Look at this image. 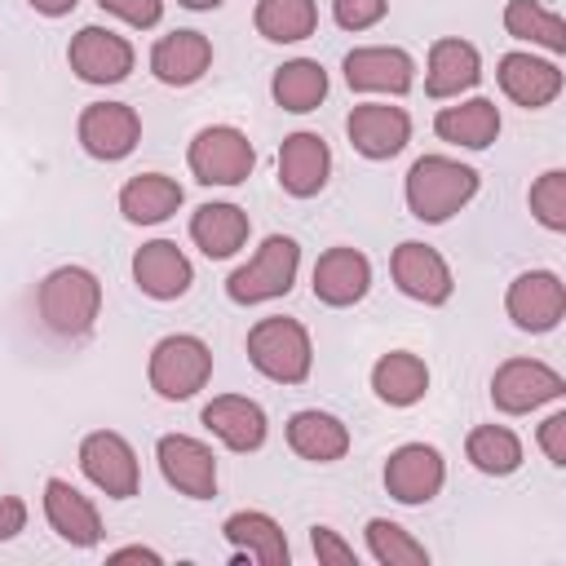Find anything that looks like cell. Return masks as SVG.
I'll return each instance as SVG.
<instances>
[{
    "label": "cell",
    "mask_w": 566,
    "mask_h": 566,
    "mask_svg": "<svg viewBox=\"0 0 566 566\" xmlns=\"http://www.w3.org/2000/svg\"><path fill=\"white\" fill-rule=\"evenodd\" d=\"M75 137H80L84 155H93L102 164H119L142 142V115L128 102H88L75 119Z\"/></svg>",
    "instance_id": "9c48e42d"
},
{
    "label": "cell",
    "mask_w": 566,
    "mask_h": 566,
    "mask_svg": "<svg viewBox=\"0 0 566 566\" xmlns=\"http://www.w3.org/2000/svg\"><path fill=\"white\" fill-rule=\"evenodd\" d=\"M111 562H150V566H159L164 557H159L155 548H146V544H128V548H115Z\"/></svg>",
    "instance_id": "b9f144b4"
},
{
    "label": "cell",
    "mask_w": 566,
    "mask_h": 566,
    "mask_svg": "<svg viewBox=\"0 0 566 566\" xmlns=\"http://www.w3.org/2000/svg\"><path fill=\"white\" fill-rule=\"evenodd\" d=\"M310 548H314L318 566H354L358 562L354 544H345L332 526H310Z\"/></svg>",
    "instance_id": "74e56055"
},
{
    "label": "cell",
    "mask_w": 566,
    "mask_h": 566,
    "mask_svg": "<svg viewBox=\"0 0 566 566\" xmlns=\"http://www.w3.org/2000/svg\"><path fill=\"white\" fill-rule=\"evenodd\" d=\"M133 283L150 301H177V296L190 292L195 265H190V256L172 239H150V243H142L133 252Z\"/></svg>",
    "instance_id": "ac0fdd59"
},
{
    "label": "cell",
    "mask_w": 566,
    "mask_h": 566,
    "mask_svg": "<svg viewBox=\"0 0 566 566\" xmlns=\"http://www.w3.org/2000/svg\"><path fill=\"white\" fill-rule=\"evenodd\" d=\"M345 133L363 159H394L411 142V115L389 102H358L345 119Z\"/></svg>",
    "instance_id": "2e32d148"
},
{
    "label": "cell",
    "mask_w": 566,
    "mask_h": 566,
    "mask_svg": "<svg viewBox=\"0 0 566 566\" xmlns=\"http://www.w3.org/2000/svg\"><path fill=\"white\" fill-rule=\"evenodd\" d=\"M248 363L274 385H301L314 367V345H310L305 323L287 314L256 318L248 332Z\"/></svg>",
    "instance_id": "3957f363"
},
{
    "label": "cell",
    "mask_w": 566,
    "mask_h": 566,
    "mask_svg": "<svg viewBox=\"0 0 566 566\" xmlns=\"http://www.w3.org/2000/svg\"><path fill=\"white\" fill-rule=\"evenodd\" d=\"M389 13V0H332V18L345 31H367Z\"/></svg>",
    "instance_id": "8d00e7d4"
},
{
    "label": "cell",
    "mask_w": 566,
    "mask_h": 566,
    "mask_svg": "<svg viewBox=\"0 0 566 566\" xmlns=\"http://www.w3.org/2000/svg\"><path fill=\"white\" fill-rule=\"evenodd\" d=\"M27 526V504L18 495H0V544Z\"/></svg>",
    "instance_id": "60d3db41"
},
{
    "label": "cell",
    "mask_w": 566,
    "mask_h": 566,
    "mask_svg": "<svg viewBox=\"0 0 566 566\" xmlns=\"http://www.w3.org/2000/svg\"><path fill=\"white\" fill-rule=\"evenodd\" d=\"M464 455L486 478H509L522 469V438L509 424H478L464 438Z\"/></svg>",
    "instance_id": "1f68e13d"
},
{
    "label": "cell",
    "mask_w": 566,
    "mask_h": 566,
    "mask_svg": "<svg viewBox=\"0 0 566 566\" xmlns=\"http://www.w3.org/2000/svg\"><path fill=\"white\" fill-rule=\"evenodd\" d=\"M371 389L385 407H416L429 394V367L411 349H389L371 363Z\"/></svg>",
    "instance_id": "f546056e"
},
{
    "label": "cell",
    "mask_w": 566,
    "mask_h": 566,
    "mask_svg": "<svg viewBox=\"0 0 566 566\" xmlns=\"http://www.w3.org/2000/svg\"><path fill=\"white\" fill-rule=\"evenodd\" d=\"M203 424L230 447V451H261L265 447V411L261 402L243 398V394H217L208 407H203Z\"/></svg>",
    "instance_id": "d4e9b609"
},
{
    "label": "cell",
    "mask_w": 566,
    "mask_h": 566,
    "mask_svg": "<svg viewBox=\"0 0 566 566\" xmlns=\"http://www.w3.org/2000/svg\"><path fill=\"white\" fill-rule=\"evenodd\" d=\"M177 4H186V9H195V13H203V9H217L221 0H177Z\"/></svg>",
    "instance_id": "ee69618b"
},
{
    "label": "cell",
    "mask_w": 566,
    "mask_h": 566,
    "mask_svg": "<svg viewBox=\"0 0 566 566\" xmlns=\"http://www.w3.org/2000/svg\"><path fill=\"white\" fill-rule=\"evenodd\" d=\"M495 80H500L504 97L526 111H539V106L557 102V93H562V66L553 57H535V53H517V49L495 62Z\"/></svg>",
    "instance_id": "ffe728a7"
},
{
    "label": "cell",
    "mask_w": 566,
    "mask_h": 566,
    "mask_svg": "<svg viewBox=\"0 0 566 566\" xmlns=\"http://www.w3.org/2000/svg\"><path fill=\"white\" fill-rule=\"evenodd\" d=\"M539 447H544V455L562 469L566 464V411H553L544 424H539Z\"/></svg>",
    "instance_id": "ab89813d"
},
{
    "label": "cell",
    "mask_w": 566,
    "mask_h": 566,
    "mask_svg": "<svg viewBox=\"0 0 566 566\" xmlns=\"http://www.w3.org/2000/svg\"><path fill=\"white\" fill-rule=\"evenodd\" d=\"M345 84L354 93H389L402 97L416 84V62L398 44H363L345 53Z\"/></svg>",
    "instance_id": "9a60e30c"
},
{
    "label": "cell",
    "mask_w": 566,
    "mask_h": 566,
    "mask_svg": "<svg viewBox=\"0 0 566 566\" xmlns=\"http://www.w3.org/2000/svg\"><path fill=\"white\" fill-rule=\"evenodd\" d=\"M367 287H371V261L358 248L336 243L314 261V301L345 310V305H358Z\"/></svg>",
    "instance_id": "d6986e66"
},
{
    "label": "cell",
    "mask_w": 566,
    "mask_h": 566,
    "mask_svg": "<svg viewBox=\"0 0 566 566\" xmlns=\"http://www.w3.org/2000/svg\"><path fill=\"white\" fill-rule=\"evenodd\" d=\"M367 553L380 566H429V548L398 522L389 517H371L367 522Z\"/></svg>",
    "instance_id": "e575fe53"
},
{
    "label": "cell",
    "mask_w": 566,
    "mask_h": 566,
    "mask_svg": "<svg viewBox=\"0 0 566 566\" xmlns=\"http://www.w3.org/2000/svg\"><path fill=\"white\" fill-rule=\"evenodd\" d=\"M181 199H186V190L168 172H137V177H128L119 186V212L133 226H159V221H168L181 208Z\"/></svg>",
    "instance_id": "484cf974"
},
{
    "label": "cell",
    "mask_w": 566,
    "mask_h": 566,
    "mask_svg": "<svg viewBox=\"0 0 566 566\" xmlns=\"http://www.w3.org/2000/svg\"><path fill=\"white\" fill-rule=\"evenodd\" d=\"M562 394H566L562 371L539 363V358H509L491 376V402L504 416H526L544 402H557Z\"/></svg>",
    "instance_id": "ba28073f"
},
{
    "label": "cell",
    "mask_w": 566,
    "mask_h": 566,
    "mask_svg": "<svg viewBox=\"0 0 566 566\" xmlns=\"http://www.w3.org/2000/svg\"><path fill=\"white\" fill-rule=\"evenodd\" d=\"M531 217L544 230H553V234L566 230V172L562 168H548V172L535 177V186H531Z\"/></svg>",
    "instance_id": "d590c367"
},
{
    "label": "cell",
    "mask_w": 566,
    "mask_h": 566,
    "mask_svg": "<svg viewBox=\"0 0 566 566\" xmlns=\"http://www.w3.org/2000/svg\"><path fill=\"white\" fill-rule=\"evenodd\" d=\"M407 212L424 226L451 221L473 195H478V168L451 159V155H420L407 168Z\"/></svg>",
    "instance_id": "7a4b0ae2"
},
{
    "label": "cell",
    "mask_w": 566,
    "mask_h": 566,
    "mask_svg": "<svg viewBox=\"0 0 566 566\" xmlns=\"http://www.w3.org/2000/svg\"><path fill=\"white\" fill-rule=\"evenodd\" d=\"M482 80V53L460 40V35H442L429 44V62H424V93L429 97H460L469 88H478Z\"/></svg>",
    "instance_id": "603a6c76"
},
{
    "label": "cell",
    "mask_w": 566,
    "mask_h": 566,
    "mask_svg": "<svg viewBox=\"0 0 566 566\" xmlns=\"http://www.w3.org/2000/svg\"><path fill=\"white\" fill-rule=\"evenodd\" d=\"M248 234H252V221H248V212L239 203H199L190 212V239L212 261L234 256L248 243Z\"/></svg>",
    "instance_id": "4316f807"
},
{
    "label": "cell",
    "mask_w": 566,
    "mask_h": 566,
    "mask_svg": "<svg viewBox=\"0 0 566 566\" xmlns=\"http://www.w3.org/2000/svg\"><path fill=\"white\" fill-rule=\"evenodd\" d=\"M447 482V460L429 442H402L385 460V491L398 504H429Z\"/></svg>",
    "instance_id": "5bb4252c"
},
{
    "label": "cell",
    "mask_w": 566,
    "mask_h": 566,
    "mask_svg": "<svg viewBox=\"0 0 566 566\" xmlns=\"http://www.w3.org/2000/svg\"><path fill=\"white\" fill-rule=\"evenodd\" d=\"M270 97L283 111H292V115H310L327 97V71H323V62H314V57L283 62L274 71V80H270Z\"/></svg>",
    "instance_id": "4dcf8cb0"
},
{
    "label": "cell",
    "mask_w": 566,
    "mask_h": 566,
    "mask_svg": "<svg viewBox=\"0 0 566 566\" xmlns=\"http://www.w3.org/2000/svg\"><path fill=\"white\" fill-rule=\"evenodd\" d=\"M35 310H40V323L57 340H80L93 332L102 314V283L88 265H57L40 279Z\"/></svg>",
    "instance_id": "6da1fadb"
},
{
    "label": "cell",
    "mask_w": 566,
    "mask_h": 566,
    "mask_svg": "<svg viewBox=\"0 0 566 566\" xmlns=\"http://www.w3.org/2000/svg\"><path fill=\"white\" fill-rule=\"evenodd\" d=\"M301 270V243L292 234H265L261 248L226 279V296L234 305H265L292 292Z\"/></svg>",
    "instance_id": "277c9868"
},
{
    "label": "cell",
    "mask_w": 566,
    "mask_h": 566,
    "mask_svg": "<svg viewBox=\"0 0 566 566\" xmlns=\"http://www.w3.org/2000/svg\"><path fill=\"white\" fill-rule=\"evenodd\" d=\"M252 27H256V35H265L270 44L310 40L314 27H318V0H256Z\"/></svg>",
    "instance_id": "d6a6232c"
},
{
    "label": "cell",
    "mask_w": 566,
    "mask_h": 566,
    "mask_svg": "<svg viewBox=\"0 0 566 566\" xmlns=\"http://www.w3.org/2000/svg\"><path fill=\"white\" fill-rule=\"evenodd\" d=\"M44 517L57 531V539H66L71 548H97L102 535H106L97 504L80 486H71L66 478H49L44 482Z\"/></svg>",
    "instance_id": "e0dca14e"
},
{
    "label": "cell",
    "mask_w": 566,
    "mask_h": 566,
    "mask_svg": "<svg viewBox=\"0 0 566 566\" xmlns=\"http://www.w3.org/2000/svg\"><path fill=\"white\" fill-rule=\"evenodd\" d=\"M504 310L522 332H553L566 314V283L553 270H522L504 292Z\"/></svg>",
    "instance_id": "4fadbf2b"
},
{
    "label": "cell",
    "mask_w": 566,
    "mask_h": 566,
    "mask_svg": "<svg viewBox=\"0 0 566 566\" xmlns=\"http://www.w3.org/2000/svg\"><path fill=\"white\" fill-rule=\"evenodd\" d=\"M80 469H84V478H88L97 491H106L111 500H133L137 486H142L137 451H133V442H128L124 433H115V429H93V433H84V442H80Z\"/></svg>",
    "instance_id": "52a82bcc"
},
{
    "label": "cell",
    "mask_w": 566,
    "mask_h": 566,
    "mask_svg": "<svg viewBox=\"0 0 566 566\" xmlns=\"http://www.w3.org/2000/svg\"><path fill=\"white\" fill-rule=\"evenodd\" d=\"M287 447L310 464H332L349 451V429L340 416L305 407V411H292L287 420Z\"/></svg>",
    "instance_id": "83f0119b"
},
{
    "label": "cell",
    "mask_w": 566,
    "mask_h": 566,
    "mask_svg": "<svg viewBox=\"0 0 566 566\" xmlns=\"http://www.w3.org/2000/svg\"><path fill=\"white\" fill-rule=\"evenodd\" d=\"M155 460L159 473L172 491H181L186 500H212L217 495V455L208 442L190 438V433H164L155 442Z\"/></svg>",
    "instance_id": "30bf717a"
},
{
    "label": "cell",
    "mask_w": 566,
    "mask_h": 566,
    "mask_svg": "<svg viewBox=\"0 0 566 566\" xmlns=\"http://www.w3.org/2000/svg\"><path fill=\"white\" fill-rule=\"evenodd\" d=\"M332 177V150L318 133H287L279 146V186L292 199H314Z\"/></svg>",
    "instance_id": "44dd1931"
},
{
    "label": "cell",
    "mask_w": 566,
    "mask_h": 566,
    "mask_svg": "<svg viewBox=\"0 0 566 566\" xmlns=\"http://www.w3.org/2000/svg\"><path fill=\"white\" fill-rule=\"evenodd\" d=\"M35 13H44V18H62V13H71L80 0H27Z\"/></svg>",
    "instance_id": "7bdbcfd3"
},
{
    "label": "cell",
    "mask_w": 566,
    "mask_h": 566,
    "mask_svg": "<svg viewBox=\"0 0 566 566\" xmlns=\"http://www.w3.org/2000/svg\"><path fill=\"white\" fill-rule=\"evenodd\" d=\"M212 66V40L203 31H168L150 49V75L168 88H186L203 80Z\"/></svg>",
    "instance_id": "cb8c5ba5"
},
{
    "label": "cell",
    "mask_w": 566,
    "mask_h": 566,
    "mask_svg": "<svg viewBox=\"0 0 566 566\" xmlns=\"http://www.w3.org/2000/svg\"><path fill=\"white\" fill-rule=\"evenodd\" d=\"M186 164H190L195 181H203V186H243L248 172L256 168V150H252L248 133H239L234 124H208L195 133Z\"/></svg>",
    "instance_id": "8992f818"
},
{
    "label": "cell",
    "mask_w": 566,
    "mask_h": 566,
    "mask_svg": "<svg viewBox=\"0 0 566 566\" xmlns=\"http://www.w3.org/2000/svg\"><path fill=\"white\" fill-rule=\"evenodd\" d=\"M106 13H115L119 22H128V27H137V31H150V27H159V18H164V0H97Z\"/></svg>",
    "instance_id": "f35d334b"
},
{
    "label": "cell",
    "mask_w": 566,
    "mask_h": 566,
    "mask_svg": "<svg viewBox=\"0 0 566 566\" xmlns=\"http://www.w3.org/2000/svg\"><path fill=\"white\" fill-rule=\"evenodd\" d=\"M389 274L398 283L402 296L420 301V305H447L451 292H455V279H451V265L438 248L420 243V239H407L394 248L389 256Z\"/></svg>",
    "instance_id": "8fae6325"
},
{
    "label": "cell",
    "mask_w": 566,
    "mask_h": 566,
    "mask_svg": "<svg viewBox=\"0 0 566 566\" xmlns=\"http://www.w3.org/2000/svg\"><path fill=\"white\" fill-rule=\"evenodd\" d=\"M504 31L513 40L539 44L548 53H566V22L553 9H544L539 0H509L504 4Z\"/></svg>",
    "instance_id": "836d02e7"
},
{
    "label": "cell",
    "mask_w": 566,
    "mask_h": 566,
    "mask_svg": "<svg viewBox=\"0 0 566 566\" xmlns=\"http://www.w3.org/2000/svg\"><path fill=\"white\" fill-rule=\"evenodd\" d=\"M146 380L159 398L186 402L212 380V349L190 332H172V336L155 340L150 363H146Z\"/></svg>",
    "instance_id": "5b68a950"
},
{
    "label": "cell",
    "mask_w": 566,
    "mask_h": 566,
    "mask_svg": "<svg viewBox=\"0 0 566 566\" xmlns=\"http://www.w3.org/2000/svg\"><path fill=\"white\" fill-rule=\"evenodd\" d=\"M221 535L234 544V566L239 562H261V566H287L292 562V548H287V535L283 526L261 513V509H239L221 522Z\"/></svg>",
    "instance_id": "7402d4cb"
},
{
    "label": "cell",
    "mask_w": 566,
    "mask_h": 566,
    "mask_svg": "<svg viewBox=\"0 0 566 566\" xmlns=\"http://www.w3.org/2000/svg\"><path fill=\"white\" fill-rule=\"evenodd\" d=\"M433 133L464 150H486L500 137V106L491 97H464L433 115Z\"/></svg>",
    "instance_id": "f1b7e54d"
},
{
    "label": "cell",
    "mask_w": 566,
    "mask_h": 566,
    "mask_svg": "<svg viewBox=\"0 0 566 566\" xmlns=\"http://www.w3.org/2000/svg\"><path fill=\"white\" fill-rule=\"evenodd\" d=\"M66 62H71L75 80H84V84H119V80H128L137 53H133V44H128L119 31H111V27H80V31L71 35Z\"/></svg>",
    "instance_id": "7c38bea8"
}]
</instances>
